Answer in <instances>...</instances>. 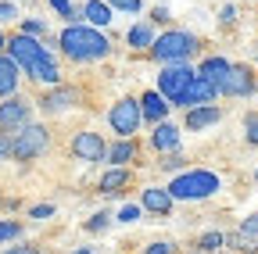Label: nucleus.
Here are the masks:
<instances>
[{
  "label": "nucleus",
  "instance_id": "nucleus-1",
  "mask_svg": "<svg viewBox=\"0 0 258 254\" xmlns=\"http://www.w3.org/2000/svg\"><path fill=\"white\" fill-rule=\"evenodd\" d=\"M57 47H61V54L69 57V61H76V65H86V61H104L111 54V40L101 33V29L86 25V22L64 25L61 36H57Z\"/></svg>",
  "mask_w": 258,
  "mask_h": 254
},
{
  "label": "nucleus",
  "instance_id": "nucleus-2",
  "mask_svg": "<svg viewBox=\"0 0 258 254\" xmlns=\"http://www.w3.org/2000/svg\"><path fill=\"white\" fill-rule=\"evenodd\" d=\"M219 176L208 172V168H190V172H179L172 176V183L165 186L172 201H205V197H215L219 194Z\"/></svg>",
  "mask_w": 258,
  "mask_h": 254
},
{
  "label": "nucleus",
  "instance_id": "nucleus-3",
  "mask_svg": "<svg viewBox=\"0 0 258 254\" xmlns=\"http://www.w3.org/2000/svg\"><path fill=\"white\" fill-rule=\"evenodd\" d=\"M198 36L186 33V29H169V33H161L154 43H151V57L161 61V65H172V61H190L194 54H198Z\"/></svg>",
  "mask_w": 258,
  "mask_h": 254
},
{
  "label": "nucleus",
  "instance_id": "nucleus-4",
  "mask_svg": "<svg viewBox=\"0 0 258 254\" xmlns=\"http://www.w3.org/2000/svg\"><path fill=\"white\" fill-rule=\"evenodd\" d=\"M50 147V133L40 122H25L18 133H11V157L15 161H32Z\"/></svg>",
  "mask_w": 258,
  "mask_h": 254
},
{
  "label": "nucleus",
  "instance_id": "nucleus-5",
  "mask_svg": "<svg viewBox=\"0 0 258 254\" xmlns=\"http://www.w3.org/2000/svg\"><path fill=\"white\" fill-rule=\"evenodd\" d=\"M190 79H194V68L186 65V61H172V65H161V72H158V93H161V97H165L169 104H176L183 93H186Z\"/></svg>",
  "mask_w": 258,
  "mask_h": 254
},
{
  "label": "nucleus",
  "instance_id": "nucleus-6",
  "mask_svg": "<svg viewBox=\"0 0 258 254\" xmlns=\"http://www.w3.org/2000/svg\"><path fill=\"white\" fill-rule=\"evenodd\" d=\"M140 122H144L140 101H133V97H118L111 104V111H108V125L118 133V140H129V136L140 129Z\"/></svg>",
  "mask_w": 258,
  "mask_h": 254
},
{
  "label": "nucleus",
  "instance_id": "nucleus-7",
  "mask_svg": "<svg viewBox=\"0 0 258 254\" xmlns=\"http://www.w3.org/2000/svg\"><path fill=\"white\" fill-rule=\"evenodd\" d=\"M11 57H15V65L18 68H29L32 61H40L43 54H50V47L40 40V36H29V33H15L8 36V47H4Z\"/></svg>",
  "mask_w": 258,
  "mask_h": 254
},
{
  "label": "nucleus",
  "instance_id": "nucleus-8",
  "mask_svg": "<svg viewBox=\"0 0 258 254\" xmlns=\"http://www.w3.org/2000/svg\"><path fill=\"white\" fill-rule=\"evenodd\" d=\"M72 157H76V161H86V165L104 161V157H108V147H104L101 133H90V129L76 133V136H72Z\"/></svg>",
  "mask_w": 258,
  "mask_h": 254
},
{
  "label": "nucleus",
  "instance_id": "nucleus-9",
  "mask_svg": "<svg viewBox=\"0 0 258 254\" xmlns=\"http://www.w3.org/2000/svg\"><path fill=\"white\" fill-rule=\"evenodd\" d=\"M219 97H222V93H219V86H212L205 75H198V72H194V79H190L186 93H183V97H179L172 108H183V111H190V108H198V104H215Z\"/></svg>",
  "mask_w": 258,
  "mask_h": 254
},
{
  "label": "nucleus",
  "instance_id": "nucleus-10",
  "mask_svg": "<svg viewBox=\"0 0 258 254\" xmlns=\"http://www.w3.org/2000/svg\"><path fill=\"white\" fill-rule=\"evenodd\" d=\"M29 118H32V108H29V101L18 97V93H11V97L0 101V129L4 133H18Z\"/></svg>",
  "mask_w": 258,
  "mask_h": 254
},
{
  "label": "nucleus",
  "instance_id": "nucleus-11",
  "mask_svg": "<svg viewBox=\"0 0 258 254\" xmlns=\"http://www.w3.org/2000/svg\"><path fill=\"white\" fill-rule=\"evenodd\" d=\"M219 93H222V97H251V93H254V72L247 65H230Z\"/></svg>",
  "mask_w": 258,
  "mask_h": 254
},
{
  "label": "nucleus",
  "instance_id": "nucleus-12",
  "mask_svg": "<svg viewBox=\"0 0 258 254\" xmlns=\"http://www.w3.org/2000/svg\"><path fill=\"white\" fill-rule=\"evenodd\" d=\"M76 104V90H69V86H50L43 97H40V108L47 111V115H61V111H69Z\"/></svg>",
  "mask_w": 258,
  "mask_h": 254
},
{
  "label": "nucleus",
  "instance_id": "nucleus-13",
  "mask_svg": "<svg viewBox=\"0 0 258 254\" xmlns=\"http://www.w3.org/2000/svg\"><path fill=\"white\" fill-rule=\"evenodd\" d=\"M32 82H47V86H57L61 82V68H57V61H54V54H43L40 61H32L29 68H22Z\"/></svg>",
  "mask_w": 258,
  "mask_h": 254
},
{
  "label": "nucleus",
  "instance_id": "nucleus-14",
  "mask_svg": "<svg viewBox=\"0 0 258 254\" xmlns=\"http://www.w3.org/2000/svg\"><path fill=\"white\" fill-rule=\"evenodd\" d=\"M215 122H222V108H215V104H198V108H190L186 118H183V125L190 133H201V129H208V125H215Z\"/></svg>",
  "mask_w": 258,
  "mask_h": 254
},
{
  "label": "nucleus",
  "instance_id": "nucleus-15",
  "mask_svg": "<svg viewBox=\"0 0 258 254\" xmlns=\"http://www.w3.org/2000/svg\"><path fill=\"white\" fill-rule=\"evenodd\" d=\"M169 101L161 97L158 90H147L144 97H140V115H144V122H151V125H158V122H165L169 118Z\"/></svg>",
  "mask_w": 258,
  "mask_h": 254
},
{
  "label": "nucleus",
  "instance_id": "nucleus-16",
  "mask_svg": "<svg viewBox=\"0 0 258 254\" xmlns=\"http://www.w3.org/2000/svg\"><path fill=\"white\" fill-rule=\"evenodd\" d=\"M140 208L144 211H154V215H169L172 211V194H169L165 186H144Z\"/></svg>",
  "mask_w": 258,
  "mask_h": 254
},
{
  "label": "nucleus",
  "instance_id": "nucleus-17",
  "mask_svg": "<svg viewBox=\"0 0 258 254\" xmlns=\"http://www.w3.org/2000/svg\"><path fill=\"white\" fill-rule=\"evenodd\" d=\"M18 79H22V68L15 65V57L8 50H0V101L18 93Z\"/></svg>",
  "mask_w": 258,
  "mask_h": 254
},
{
  "label": "nucleus",
  "instance_id": "nucleus-18",
  "mask_svg": "<svg viewBox=\"0 0 258 254\" xmlns=\"http://www.w3.org/2000/svg\"><path fill=\"white\" fill-rule=\"evenodd\" d=\"M151 147L161 150V154L179 150V125H172L169 118H165V122H158V125H154V133H151Z\"/></svg>",
  "mask_w": 258,
  "mask_h": 254
},
{
  "label": "nucleus",
  "instance_id": "nucleus-19",
  "mask_svg": "<svg viewBox=\"0 0 258 254\" xmlns=\"http://www.w3.org/2000/svg\"><path fill=\"white\" fill-rule=\"evenodd\" d=\"M125 183H129V165H111V168L101 176L97 190H101L104 197H111V194H122V190H125Z\"/></svg>",
  "mask_w": 258,
  "mask_h": 254
},
{
  "label": "nucleus",
  "instance_id": "nucleus-20",
  "mask_svg": "<svg viewBox=\"0 0 258 254\" xmlns=\"http://www.w3.org/2000/svg\"><path fill=\"white\" fill-rule=\"evenodd\" d=\"M83 18L93 29H108L111 18H115V11L108 8V0H86V4H83Z\"/></svg>",
  "mask_w": 258,
  "mask_h": 254
},
{
  "label": "nucleus",
  "instance_id": "nucleus-21",
  "mask_svg": "<svg viewBox=\"0 0 258 254\" xmlns=\"http://www.w3.org/2000/svg\"><path fill=\"white\" fill-rule=\"evenodd\" d=\"M154 40H158L154 22H137V25L125 33V43L133 47V50H151V43H154Z\"/></svg>",
  "mask_w": 258,
  "mask_h": 254
},
{
  "label": "nucleus",
  "instance_id": "nucleus-22",
  "mask_svg": "<svg viewBox=\"0 0 258 254\" xmlns=\"http://www.w3.org/2000/svg\"><path fill=\"white\" fill-rule=\"evenodd\" d=\"M226 72H230V61L226 57H219V54H212V57H205L201 65H198V75H205L212 86H222V79H226Z\"/></svg>",
  "mask_w": 258,
  "mask_h": 254
},
{
  "label": "nucleus",
  "instance_id": "nucleus-23",
  "mask_svg": "<svg viewBox=\"0 0 258 254\" xmlns=\"http://www.w3.org/2000/svg\"><path fill=\"white\" fill-rule=\"evenodd\" d=\"M133 157H137V143H133V136H129V140H115V147H108L104 161L108 165H129Z\"/></svg>",
  "mask_w": 258,
  "mask_h": 254
},
{
  "label": "nucleus",
  "instance_id": "nucleus-24",
  "mask_svg": "<svg viewBox=\"0 0 258 254\" xmlns=\"http://www.w3.org/2000/svg\"><path fill=\"white\" fill-rule=\"evenodd\" d=\"M111 11H122V15H140L144 11V0H108Z\"/></svg>",
  "mask_w": 258,
  "mask_h": 254
},
{
  "label": "nucleus",
  "instance_id": "nucleus-25",
  "mask_svg": "<svg viewBox=\"0 0 258 254\" xmlns=\"http://www.w3.org/2000/svg\"><path fill=\"white\" fill-rule=\"evenodd\" d=\"M18 22H22V25H18V33H29V36H40V40L47 36V25H43L40 18H18Z\"/></svg>",
  "mask_w": 258,
  "mask_h": 254
},
{
  "label": "nucleus",
  "instance_id": "nucleus-26",
  "mask_svg": "<svg viewBox=\"0 0 258 254\" xmlns=\"http://www.w3.org/2000/svg\"><path fill=\"white\" fill-rule=\"evenodd\" d=\"M222 243H226V236H222V233H215V229L201 236V250H205V254H215V250H219Z\"/></svg>",
  "mask_w": 258,
  "mask_h": 254
},
{
  "label": "nucleus",
  "instance_id": "nucleus-27",
  "mask_svg": "<svg viewBox=\"0 0 258 254\" xmlns=\"http://www.w3.org/2000/svg\"><path fill=\"white\" fill-rule=\"evenodd\" d=\"M22 236V222H0V243H8V240H18Z\"/></svg>",
  "mask_w": 258,
  "mask_h": 254
},
{
  "label": "nucleus",
  "instance_id": "nucleus-28",
  "mask_svg": "<svg viewBox=\"0 0 258 254\" xmlns=\"http://www.w3.org/2000/svg\"><path fill=\"white\" fill-rule=\"evenodd\" d=\"M18 22V4L15 0H0V25H11Z\"/></svg>",
  "mask_w": 258,
  "mask_h": 254
},
{
  "label": "nucleus",
  "instance_id": "nucleus-29",
  "mask_svg": "<svg viewBox=\"0 0 258 254\" xmlns=\"http://www.w3.org/2000/svg\"><path fill=\"white\" fill-rule=\"evenodd\" d=\"M161 168H165V172H176V168H183V154L179 150H169L165 157H161V161H158Z\"/></svg>",
  "mask_w": 258,
  "mask_h": 254
},
{
  "label": "nucleus",
  "instance_id": "nucleus-30",
  "mask_svg": "<svg viewBox=\"0 0 258 254\" xmlns=\"http://www.w3.org/2000/svg\"><path fill=\"white\" fill-rule=\"evenodd\" d=\"M108 222H111V215L101 211V215H93V218L86 222V229H90V233H104V229H108Z\"/></svg>",
  "mask_w": 258,
  "mask_h": 254
},
{
  "label": "nucleus",
  "instance_id": "nucleus-31",
  "mask_svg": "<svg viewBox=\"0 0 258 254\" xmlns=\"http://www.w3.org/2000/svg\"><path fill=\"white\" fill-rule=\"evenodd\" d=\"M244 136H247L251 147H258V115H251V118L244 122Z\"/></svg>",
  "mask_w": 258,
  "mask_h": 254
},
{
  "label": "nucleus",
  "instance_id": "nucleus-32",
  "mask_svg": "<svg viewBox=\"0 0 258 254\" xmlns=\"http://www.w3.org/2000/svg\"><path fill=\"white\" fill-rule=\"evenodd\" d=\"M240 233H244V236H254V240H258V215H247V218L240 222Z\"/></svg>",
  "mask_w": 258,
  "mask_h": 254
},
{
  "label": "nucleus",
  "instance_id": "nucleus-33",
  "mask_svg": "<svg viewBox=\"0 0 258 254\" xmlns=\"http://www.w3.org/2000/svg\"><path fill=\"white\" fill-rule=\"evenodd\" d=\"M50 215H54V204H36V208L29 211L32 222H43V218H50Z\"/></svg>",
  "mask_w": 258,
  "mask_h": 254
},
{
  "label": "nucleus",
  "instance_id": "nucleus-34",
  "mask_svg": "<svg viewBox=\"0 0 258 254\" xmlns=\"http://www.w3.org/2000/svg\"><path fill=\"white\" fill-rule=\"evenodd\" d=\"M47 4H50V8H54L64 22H69V15H72V0H47Z\"/></svg>",
  "mask_w": 258,
  "mask_h": 254
},
{
  "label": "nucleus",
  "instance_id": "nucleus-35",
  "mask_svg": "<svg viewBox=\"0 0 258 254\" xmlns=\"http://www.w3.org/2000/svg\"><path fill=\"white\" fill-rule=\"evenodd\" d=\"M8 157H11V133L0 129V161H8Z\"/></svg>",
  "mask_w": 258,
  "mask_h": 254
},
{
  "label": "nucleus",
  "instance_id": "nucleus-36",
  "mask_svg": "<svg viewBox=\"0 0 258 254\" xmlns=\"http://www.w3.org/2000/svg\"><path fill=\"white\" fill-rule=\"evenodd\" d=\"M219 22H222V25H233V22H237V8H233V4H226V8L219 11Z\"/></svg>",
  "mask_w": 258,
  "mask_h": 254
},
{
  "label": "nucleus",
  "instance_id": "nucleus-37",
  "mask_svg": "<svg viewBox=\"0 0 258 254\" xmlns=\"http://www.w3.org/2000/svg\"><path fill=\"white\" fill-rule=\"evenodd\" d=\"M140 218V208H122L118 211V222H125V226H129V222H137Z\"/></svg>",
  "mask_w": 258,
  "mask_h": 254
},
{
  "label": "nucleus",
  "instance_id": "nucleus-38",
  "mask_svg": "<svg viewBox=\"0 0 258 254\" xmlns=\"http://www.w3.org/2000/svg\"><path fill=\"white\" fill-rule=\"evenodd\" d=\"M147 254H172V243L158 240V243H151V247H147Z\"/></svg>",
  "mask_w": 258,
  "mask_h": 254
},
{
  "label": "nucleus",
  "instance_id": "nucleus-39",
  "mask_svg": "<svg viewBox=\"0 0 258 254\" xmlns=\"http://www.w3.org/2000/svg\"><path fill=\"white\" fill-rule=\"evenodd\" d=\"M0 254H40L36 247H29V243H18V247H8V250H0Z\"/></svg>",
  "mask_w": 258,
  "mask_h": 254
},
{
  "label": "nucleus",
  "instance_id": "nucleus-40",
  "mask_svg": "<svg viewBox=\"0 0 258 254\" xmlns=\"http://www.w3.org/2000/svg\"><path fill=\"white\" fill-rule=\"evenodd\" d=\"M72 254H97V247H79V250H72Z\"/></svg>",
  "mask_w": 258,
  "mask_h": 254
},
{
  "label": "nucleus",
  "instance_id": "nucleus-41",
  "mask_svg": "<svg viewBox=\"0 0 258 254\" xmlns=\"http://www.w3.org/2000/svg\"><path fill=\"white\" fill-rule=\"evenodd\" d=\"M4 47H8V36H4V33H0V50H4Z\"/></svg>",
  "mask_w": 258,
  "mask_h": 254
},
{
  "label": "nucleus",
  "instance_id": "nucleus-42",
  "mask_svg": "<svg viewBox=\"0 0 258 254\" xmlns=\"http://www.w3.org/2000/svg\"><path fill=\"white\" fill-rule=\"evenodd\" d=\"M254 179H258V172H254Z\"/></svg>",
  "mask_w": 258,
  "mask_h": 254
},
{
  "label": "nucleus",
  "instance_id": "nucleus-43",
  "mask_svg": "<svg viewBox=\"0 0 258 254\" xmlns=\"http://www.w3.org/2000/svg\"><path fill=\"white\" fill-rule=\"evenodd\" d=\"M201 254H205V250H201Z\"/></svg>",
  "mask_w": 258,
  "mask_h": 254
}]
</instances>
